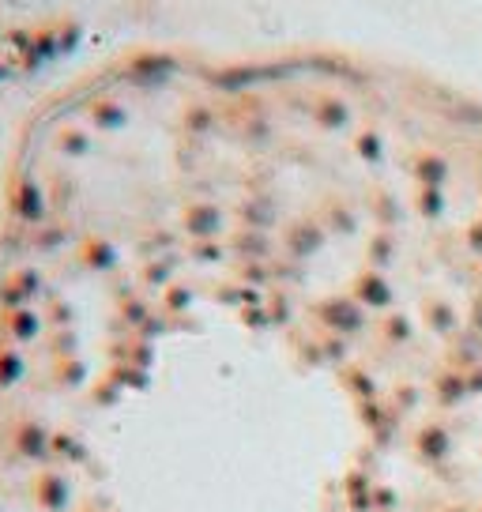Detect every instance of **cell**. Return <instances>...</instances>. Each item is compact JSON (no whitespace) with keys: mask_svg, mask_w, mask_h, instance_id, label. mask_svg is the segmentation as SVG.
Instances as JSON below:
<instances>
[{"mask_svg":"<svg viewBox=\"0 0 482 512\" xmlns=\"http://www.w3.org/2000/svg\"><path fill=\"white\" fill-rule=\"evenodd\" d=\"M0 512H482V102L151 53L0 200Z\"/></svg>","mask_w":482,"mask_h":512,"instance_id":"obj_1","label":"cell"}]
</instances>
